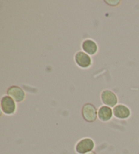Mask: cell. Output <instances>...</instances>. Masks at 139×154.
Here are the masks:
<instances>
[{
    "instance_id": "cell-2",
    "label": "cell",
    "mask_w": 139,
    "mask_h": 154,
    "mask_svg": "<svg viewBox=\"0 0 139 154\" xmlns=\"http://www.w3.org/2000/svg\"><path fill=\"white\" fill-rule=\"evenodd\" d=\"M82 116L88 122H94L97 118V111L94 105L90 103L85 104L82 108Z\"/></svg>"
},
{
    "instance_id": "cell-1",
    "label": "cell",
    "mask_w": 139,
    "mask_h": 154,
    "mask_svg": "<svg viewBox=\"0 0 139 154\" xmlns=\"http://www.w3.org/2000/svg\"><path fill=\"white\" fill-rule=\"evenodd\" d=\"M94 147V142L92 139L86 138L82 139L77 143L76 151L79 154H85L92 151Z\"/></svg>"
},
{
    "instance_id": "cell-8",
    "label": "cell",
    "mask_w": 139,
    "mask_h": 154,
    "mask_svg": "<svg viewBox=\"0 0 139 154\" xmlns=\"http://www.w3.org/2000/svg\"><path fill=\"white\" fill-rule=\"evenodd\" d=\"M113 116V111L108 106H103L98 111V116L101 121L107 122L110 120Z\"/></svg>"
},
{
    "instance_id": "cell-5",
    "label": "cell",
    "mask_w": 139,
    "mask_h": 154,
    "mask_svg": "<svg viewBox=\"0 0 139 154\" xmlns=\"http://www.w3.org/2000/svg\"><path fill=\"white\" fill-rule=\"evenodd\" d=\"M8 94L18 103L23 101L25 99V92L20 88L18 86H12L7 91Z\"/></svg>"
},
{
    "instance_id": "cell-6",
    "label": "cell",
    "mask_w": 139,
    "mask_h": 154,
    "mask_svg": "<svg viewBox=\"0 0 139 154\" xmlns=\"http://www.w3.org/2000/svg\"><path fill=\"white\" fill-rule=\"evenodd\" d=\"M75 60L77 65L82 68H87L91 65V58L87 54L78 52L75 56Z\"/></svg>"
},
{
    "instance_id": "cell-10",
    "label": "cell",
    "mask_w": 139,
    "mask_h": 154,
    "mask_svg": "<svg viewBox=\"0 0 139 154\" xmlns=\"http://www.w3.org/2000/svg\"><path fill=\"white\" fill-rule=\"evenodd\" d=\"M85 154H97V153H96L95 152H94V151H90V152H88V153H85Z\"/></svg>"
},
{
    "instance_id": "cell-9",
    "label": "cell",
    "mask_w": 139,
    "mask_h": 154,
    "mask_svg": "<svg viewBox=\"0 0 139 154\" xmlns=\"http://www.w3.org/2000/svg\"><path fill=\"white\" fill-rule=\"evenodd\" d=\"M82 48L85 52H87V54L93 55L97 52L98 46L94 41L91 39H86L83 42Z\"/></svg>"
},
{
    "instance_id": "cell-3",
    "label": "cell",
    "mask_w": 139,
    "mask_h": 154,
    "mask_svg": "<svg viewBox=\"0 0 139 154\" xmlns=\"http://www.w3.org/2000/svg\"><path fill=\"white\" fill-rule=\"evenodd\" d=\"M2 110L5 114L11 115L16 110V105L14 99L9 96H5L1 100Z\"/></svg>"
},
{
    "instance_id": "cell-7",
    "label": "cell",
    "mask_w": 139,
    "mask_h": 154,
    "mask_svg": "<svg viewBox=\"0 0 139 154\" xmlns=\"http://www.w3.org/2000/svg\"><path fill=\"white\" fill-rule=\"evenodd\" d=\"M113 113L117 118L126 119L130 116V110L126 106L118 105L114 107Z\"/></svg>"
},
{
    "instance_id": "cell-4",
    "label": "cell",
    "mask_w": 139,
    "mask_h": 154,
    "mask_svg": "<svg viewBox=\"0 0 139 154\" xmlns=\"http://www.w3.org/2000/svg\"><path fill=\"white\" fill-rule=\"evenodd\" d=\"M101 99L103 103L108 107H114L117 103V98L116 95L111 90H105L101 94Z\"/></svg>"
}]
</instances>
